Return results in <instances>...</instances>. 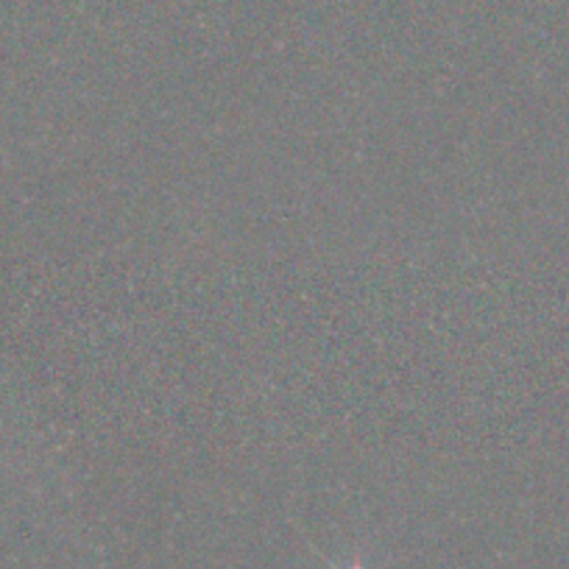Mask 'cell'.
<instances>
[{"instance_id":"1","label":"cell","mask_w":569,"mask_h":569,"mask_svg":"<svg viewBox=\"0 0 569 569\" xmlns=\"http://www.w3.org/2000/svg\"><path fill=\"white\" fill-rule=\"evenodd\" d=\"M347 569H366V567H358V563H355V567H347Z\"/></svg>"}]
</instances>
